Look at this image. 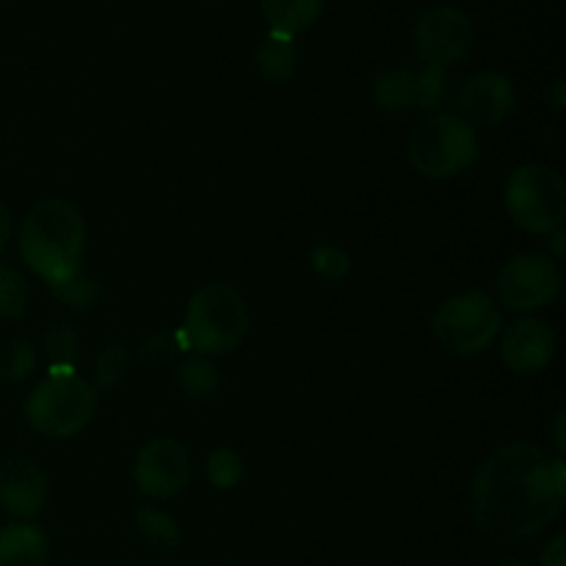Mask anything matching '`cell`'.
Wrapping results in <instances>:
<instances>
[{"instance_id": "4316f807", "label": "cell", "mask_w": 566, "mask_h": 566, "mask_svg": "<svg viewBox=\"0 0 566 566\" xmlns=\"http://www.w3.org/2000/svg\"><path fill=\"white\" fill-rule=\"evenodd\" d=\"M313 269L318 271L321 276H326V280H340V276H346L348 269H352V260H348V254L343 252V249L324 243V247H318L313 252Z\"/></svg>"}, {"instance_id": "83f0119b", "label": "cell", "mask_w": 566, "mask_h": 566, "mask_svg": "<svg viewBox=\"0 0 566 566\" xmlns=\"http://www.w3.org/2000/svg\"><path fill=\"white\" fill-rule=\"evenodd\" d=\"M180 352V346L175 343V337L169 332H155V335L144 337L142 340V359L149 365H166L171 363V357Z\"/></svg>"}, {"instance_id": "2e32d148", "label": "cell", "mask_w": 566, "mask_h": 566, "mask_svg": "<svg viewBox=\"0 0 566 566\" xmlns=\"http://www.w3.org/2000/svg\"><path fill=\"white\" fill-rule=\"evenodd\" d=\"M374 99L387 114L418 111V86H415L412 66H392L379 72L374 81Z\"/></svg>"}, {"instance_id": "d6a6232c", "label": "cell", "mask_w": 566, "mask_h": 566, "mask_svg": "<svg viewBox=\"0 0 566 566\" xmlns=\"http://www.w3.org/2000/svg\"><path fill=\"white\" fill-rule=\"evenodd\" d=\"M501 566H528V564H520V562H506V564H501Z\"/></svg>"}, {"instance_id": "52a82bcc", "label": "cell", "mask_w": 566, "mask_h": 566, "mask_svg": "<svg viewBox=\"0 0 566 566\" xmlns=\"http://www.w3.org/2000/svg\"><path fill=\"white\" fill-rule=\"evenodd\" d=\"M501 310L484 291H468L446 298L431 321V335L446 352L470 357L481 354L501 335Z\"/></svg>"}, {"instance_id": "9c48e42d", "label": "cell", "mask_w": 566, "mask_h": 566, "mask_svg": "<svg viewBox=\"0 0 566 566\" xmlns=\"http://www.w3.org/2000/svg\"><path fill=\"white\" fill-rule=\"evenodd\" d=\"M473 22L457 6H431L415 22V50L423 64L453 66L468 59L473 48Z\"/></svg>"}, {"instance_id": "484cf974", "label": "cell", "mask_w": 566, "mask_h": 566, "mask_svg": "<svg viewBox=\"0 0 566 566\" xmlns=\"http://www.w3.org/2000/svg\"><path fill=\"white\" fill-rule=\"evenodd\" d=\"M44 352L53 365H72L77 354V332L72 324H53L44 332Z\"/></svg>"}, {"instance_id": "ffe728a7", "label": "cell", "mask_w": 566, "mask_h": 566, "mask_svg": "<svg viewBox=\"0 0 566 566\" xmlns=\"http://www.w3.org/2000/svg\"><path fill=\"white\" fill-rule=\"evenodd\" d=\"M177 379H180L182 390L193 398H210L219 390V370L205 357L186 359L180 370H177Z\"/></svg>"}, {"instance_id": "4dcf8cb0", "label": "cell", "mask_w": 566, "mask_h": 566, "mask_svg": "<svg viewBox=\"0 0 566 566\" xmlns=\"http://www.w3.org/2000/svg\"><path fill=\"white\" fill-rule=\"evenodd\" d=\"M564 420H566V415H564V409L562 412H558V418H556V448L558 451H566V437H564Z\"/></svg>"}, {"instance_id": "4fadbf2b", "label": "cell", "mask_w": 566, "mask_h": 566, "mask_svg": "<svg viewBox=\"0 0 566 566\" xmlns=\"http://www.w3.org/2000/svg\"><path fill=\"white\" fill-rule=\"evenodd\" d=\"M48 501V475L31 459L14 457L0 464V503L14 517H33Z\"/></svg>"}, {"instance_id": "ba28073f", "label": "cell", "mask_w": 566, "mask_h": 566, "mask_svg": "<svg viewBox=\"0 0 566 566\" xmlns=\"http://www.w3.org/2000/svg\"><path fill=\"white\" fill-rule=\"evenodd\" d=\"M562 269L542 252H520L497 274V293L509 310L531 313L553 304L562 293Z\"/></svg>"}, {"instance_id": "6da1fadb", "label": "cell", "mask_w": 566, "mask_h": 566, "mask_svg": "<svg viewBox=\"0 0 566 566\" xmlns=\"http://www.w3.org/2000/svg\"><path fill=\"white\" fill-rule=\"evenodd\" d=\"M566 503L562 457L531 442L497 448L473 481L475 523L497 542H517L556 523Z\"/></svg>"}, {"instance_id": "3957f363", "label": "cell", "mask_w": 566, "mask_h": 566, "mask_svg": "<svg viewBox=\"0 0 566 566\" xmlns=\"http://www.w3.org/2000/svg\"><path fill=\"white\" fill-rule=\"evenodd\" d=\"M249 332V307L227 282H208L191 296L182 321V340L199 354L221 357L235 352Z\"/></svg>"}, {"instance_id": "7402d4cb", "label": "cell", "mask_w": 566, "mask_h": 566, "mask_svg": "<svg viewBox=\"0 0 566 566\" xmlns=\"http://www.w3.org/2000/svg\"><path fill=\"white\" fill-rule=\"evenodd\" d=\"M415 86H418V111H434L446 103L448 75L442 66H418L415 70Z\"/></svg>"}, {"instance_id": "8fae6325", "label": "cell", "mask_w": 566, "mask_h": 566, "mask_svg": "<svg viewBox=\"0 0 566 566\" xmlns=\"http://www.w3.org/2000/svg\"><path fill=\"white\" fill-rule=\"evenodd\" d=\"M501 354L503 363L514 374H542L553 363V357H556V335H553L551 324H545V321L520 318L503 332Z\"/></svg>"}, {"instance_id": "603a6c76", "label": "cell", "mask_w": 566, "mask_h": 566, "mask_svg": "<svg viewBox=\"0 0 566 566\" xmlns=\"http://www.w3.org/2000/svg\"><path fill=\"white\" fill-rule=\"evenodd\" d=\"M205 475H208L210 484L219 486V490H232V486L243 479L241 453L232 451V448H219V451H213L208 457V462H205Z\"/></svg>"}, {"instance_id": "9a60e30c", "label": "cell", "mask_w": 566, "mask_h": 566, "mask_svg": "<svg viewBox=\"0 0 566 566\" xmlns=\"http://www.w3.org/2000/svg\"><path fill=\"white\" fill-rule=\"evenodd\" d=\"M260 9L271 25V33L293 39L318 20L324 11V0H260Z\"/></svg>"}, {"instance_id": "1f68e13d", "label": "cell", "mask_w": 566, "mask_h": 566, "mask_svg": "<svg viewBox=\"0 0 566 566\" xmlns=\"http://www.w3.org/2000/svg\"><path fill=\"white\" fill-rule=\"evenodd\" d=\"M553 249H556V254L564 252V232L556 230V238H553Z\"/></svg>"}, {"instance_id": "f546056e", "label": "cell", "mask_w": 566, "mask_h": 566, "mask_svg": "<svg viewBox=\"0 0 566 566\" xmlns=\"http://www.w3.org/2000/svg\"><path fill=\"white\" fill-rule=\"evenodd\" d=\"M9 238H11V216H9V208L0 202V254H3Z\"/></svg>"}, {"instance_id": "44dd1931", "label": "cell", "mask_w": 566, "mask_h": 566, "mask_svg": "<svg viewBox=\"0 0 566 566\" xmlns=\"http://www.w3.org/2000/svg\"><path fill=\"white\" fill-rule=\"evenodd\" d=\"M36 368V348L28 340H6L0 343V379L22 381Z\"/></svg>"}, {"instance_id": "e0dca14e", "label": "cell", "mask_w": 566, "mask_h": 566, "mask_svg": "<svg viewBox=\"0 0 566 566\" xmlns=\"http://www.w3.org/2000/svg\"><path fill=\"white\" fill-rule=\"evenodd\" d=\"M254 66L269 83L291 81L293 70H296V44H293V39L282 36V33H269L260 42L258 53H254Z\"/></svg>"}, {"instance_id": "8992f818", "label": "cell", "mask_w": 566, "mask_h": 566, "mask_svg": "<svg viewBox=\"0 0 566 566\" xmlns=\"http://www.w3.org/2000/svg\"><path fill=\"white\" fill-rule=\"evenodd\" d=\"M506 210L514 224L534 235L562 230L566 219V182L553 166L525 164L506 182Z\"/></svg>"}, {"instance_id": "d6986e66", "label": "cell", "mask_w": 566, "mask_h": 566, "mask_svg": "<svg viewBox=\"0 0 566 566\" xmlns=\"http://www.w3.org/2000/svg\"><path fill=\"white\" fill-rule=\"evenodd\" d=\"M31 302V287L28 280L14 265L0 263V315L3 318H22Z\"/></svg>"}, {"instance_id": "f1b7e54d", "label": "cell", "mask_w": 566, "mask_h": 566, "mask_svg": "<svg viewBox=\"0 0 566 566\" xmlns=\"http://www.w3.org/2000/svg\"><path fill=\"white\" fill-rule=\"evenodd\" d=\"M542 566H566V539L556 536L542 553Z\"/></svg>"}, {"instance_id": "7a4b0ae2", "label": "cell", "mask_w": 566, "mask_h": 566, "mask_svg": "<svg viewBox=\"0 0 566 566\" xmlns=\"http://www.w3.org/2000/svg\"><path fill=\"white\" fill-rule=\"evenodd\" d=\"M83 249H86V221L70 199H42L22 219V263L48 285L81 274Z\"/></svg>"}, {"instance_id": "d4e9b609", "label": "cell", "mask_w": 566, "mask_h": 566, "mask_svg": "<svg viewBox=\"0 0 566 566\" xmlns=\"http://www.w3.org/2000/svg\"><path fill=\"white\" fill-rule=\"evenodd\" d=\"M127 365H130L127 348H122V346L105 348V352L97 357V368H94V379H97L94 390L108 392L111 387L119 385L127 374Z\"/></svg>"}, {"instance_id": "277c9868", "label": "cell", "mask_w": 566, "mask_h": 566, "mask_svg": "<svg viewBox=\"0 0 566 566\" xmlns=\"http://www.w3.org/2000/svg\"><path fill=\"white\" fill-rule=\"evenodd\" d=\"M479 158V136L459 114H434L409 138V164L429 180H451Z\"/></svg>"}, {"instance_id": "ac0fdd59", "label": "cell", "mask_w": 566, "mask_h": 566, "mask_svg": "<svg viewBox=\"0 0 566 566\" xmlns=\"http://www.w3.org/2000/svg\"><path fill=\"white\" fill-rule=\"evenodd\" d=\"M136 528L142 534V539L149 547H155V551H175L180 545V528H177V523L166 512H158V509H142L136 514Z\"/></svg>"}, {"instance_id": "30bf717a", "label": "cell", "mask_w": 566, "mask_h": 566, "mask_svg": "<svg viewBox=\"0 0 566 566\" xmlns=\"http://www.w3.org/2000/svg\"><path fill=\"white\" fill-rule=\"evenodd\" d=\"M133 479L138 492L153 501H169L177 492H182L191 481V457L186 448L169 437L149 440L138 451L133 464Z\"/></svg>"}, {"instance_id": "5bb4252c", "label": "cell", "mask_w": 566, "mask_h": 566, "mask_svg": "<svg viewBox=\"0 0 566 566\" xmlns=\"http://www.w3.org/2000/svg\"><path fill=\"white\" fill-rule=\"evenodd\" d=\"M50 542L31 523H11L0 528V566H48Z\"/></svg>"}, {"instance_id": "7c38bea8", "label": "cell", "mask_w": 566, "mask_h": 566, "mask_svg": "<svg viewBox=\"0 0 566 566\" xmlns=\"http://www.w3.org/2000/svg\"><path fill=\"white\" fill-rule=\"evenodd\" d=\"M459 116L468 125L495 127L512 114L514 86L501 72H479L459 92Z\"/></svg>"}, {"instance_id": "cb8c5ba5", "label": "cell", "mask_w": 566, "mask_h": 566, "mask_svg": "<svg viewBox=\"0 0 566 566\" xmlns=\"http://www.w3.org/2000/svg\"><path fill=\"white\" fill-rule=\"evenodd\" d=\"M50 293H53L61 304H66V307L88 310L99 296H103V287L94 280H88V276L75 274L70 276V280L50 285Z\"/></svg>"}, {"instance_id": "5b68a950", "label": "cell", "mask_w": 566, "mask_h": 566, "mask_svg": "<svg viewBox=\"0 0 566 566\" xmlns=\"http://www.w3.org/2000/svg\"><path fill=\"white\" fill-rule=\"evenodd\" d=\"M99 392L86 379L72 374H55L39 381L25 398V420L33 431L55 440L86 429L97 412Z\"/></svg>"}]
</instances>
